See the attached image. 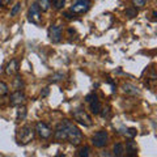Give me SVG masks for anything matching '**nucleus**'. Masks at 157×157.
I'll return each mask as SVG.
<instances>
[{"label": "nucleus", "mask_w": 157, "mask_h": 157, "mask_svg": "<svg viewBox=\"0 0 157 157\" xmlns=\"http://www.w3.org/2000/svg\"><path fill=\"white\" fill-rule=\"evenodd\" d=\"M48 93H50V89H48V88H43L41 90V97H47Z\"/></svg>", "instance_id": "a878e982"}, {"label": "nucleus", "mask_w": 157, "mask_h": 157, "mask_svg": "<svg viewBox=\"0 0 157 157\" xmlns=\"http://www.w3.org/2000/svg\"><path fill=\"white\" fill-rule=\"evenodd\" d=\"M12 2H13V0H0V6H2V7H7Z\"/></svg>", "instance_id": "bb28decb"}, {"label": "nucleus", "mask_w": 157, "mask_h": 157, "mask_svg": "<svg viewBox=\"0 0 157 157\" xmlns=\"http://www.w3.org/2000/svg\"><path fill=\"white\" fill-rule=\"evenodd\" d=\"M37 4H38V7L42 12H46L51 7V0H38Z\"/></svg>", "instance_id": "dca6fc26"}, {"label": "nucleus", "mask_w": 157, "mask_h": 157, "mask_svg": "<svg viewBox=\"0 0 157 157\" xmlns=\"http://www.w3.org/2000/svg\"><path fill=\"white\" fill-rule=\"evenodd\" d=\"M107 139H109V135L105 130H101V131H97L94 135L92 137V143L96 148H102L107 144Z\"/></svg>", "instance_id": "39448f33"}, {"label": "nucleus", "mask_w": 157, "mask_h": 157, "mask_svg": "<svg viewBox=\"0 0 157 157\" xmlns=\"http://www.w3.org/2000/svg\"><path fill=\"white\" fill-rule=\"evenodd\" d=\"M92 0H76L71 7V12L73 14H82L90 9Z\"/></svg>", "instance_id": "20e7f679"}, {"label": "nucleus", "mask_w": 157, "mask_h": 157, "mask_svg": "<svg viewBox=\"0 0 157 157\" xmlns=\"http://www.w3.org/2000/svg\"><path fill=\"white\" fill-rule=\"evenodd\" d=\"M126 149H127V152H130L131 156H135L136 152H137V145L134 140H128L126 143Z\"/></svg>", "instance_id": "2eb2a0df"}, {"label": "nucleus", "mask_w": 157, "mask_h": 157, "mask_svg": "<svg viewBox=\"0 0 157 157\" xmlns=\"http://www.w3.org/2000/svg\"><path fill=\"white\" fill-rule=\"evenodd\" d=\"M113 151H114V155L117 157H121V156L124 155V145L122 143H117L114 145V148H113Z\"/></svg>", "instance_id": "f3484780"}, {"label": "nucleus", "mask_w": 157, "mask_h": 157, "mask_svg": "<svg viewBox=\"0 0 157 157\" xmlns=\"http://www.w3.org/2000/svg\"><path fill=\"white\" fill-rule=\"evenodd\" d=\"M25 101H26V97L21 90H16L11 94V105H13V106L24 105Z\"/></svg>", "instance_id": "1a4fd4ad"}, {"label": "nucleus", "mask_w": 157, "mask_h": 157, "mask_svg": "<svg viewBox=\"0 0 157 157\" xmlns=\"http://www.w3.org/2000/svg\"><path fill=\"white\" fill-rule=\"evenodd\" d=\"M55 2H56V0H52V3H55Z\"/></svg>", "instance_id": "7c9ffc66"}, {"label": "nucleus", "mask_w": 157, "mask_h": 157, "mask_svg": "<svg viewBox=\"0 0 157 157\" xmlns=\"http://www.w3.org/2000/svg\"><path fill=\"white\" fill-rule=\"evenodd\" d=\"M28 115V109L24 105H20L18 106V109H17V114H16V121L17 122H21L24 121Z\"/></svg>", "instance_id": "4468645a"}, {"label": "nucleus", "mask_w": 157, "mask_h": 157, "mask_svg": "<svg viewBox=\"0 0 157 157\" xmlns=\"http://www.w3.org/2000/svg\"><path fill=\"white\" fill-rule=\"evenodd\" d=\"M17 72H18V60L17 59H12V60L7 64L6 73L8 76H13V75H16Z\"/></svg>", "instance_id": "9b49d317"}, {"label": "nucleus", "mask_w": 157, "mask_h": 157, "mask_svg": "<svg viewBox=\"0 0 157 157\" xmlns=\"http://www.w3.org/2000/svg\"><path fill=\"white\" fill-rule=\"evenodd\" d=\"M122 89H123V92L126 93V94H131V96H139L140 94L139 88L132 85V84H123Z\"/></svg>", "instance_id": "f8f14e48"}, {"label": "nucleus", "mask_w": 157, "mask_h": 157, "mask_svg": "<svg viewBox=\"0 0 157 157\" xmlns=\"http://www.w3.org/2000/svg\"><path fill=\"white\" fill-rule=\"evenodd\" d=\"M147 2H148V0H132V3H134L135 8H141V7H144L145 4H147Z\"/></svg>", "instance_id": "412c9836"}, {"label": "nucleus", "mask_w": 157, "mask_h": 157, "mask_svg": "<svg viewBox=\"0 0 157 157\" xmlns=\"http://www.w3.org/2000/svg\"><path fill=\"white\" fill-rule=\"evenodd\" d=\"M152 16H153V18H152V20H153V21H156V16H157V13H156V11H155L153 13H152Z\"/></svg>", "instance_id": "c756f323"}, {"label": "nucleus", "mask_w": 157, "mask_h": 157, "mask_svg": "<svg viewBox=\"0 0 157 157\" xmlns=\"http://www.w3.org/2000/svg\"><path fill=\"white\" fill-rule=\"evenodd\" d=\"M63 122H64V124L67 127V140L70 141L71 144H73V145H80L81 141H82V134H81V131L78 130L71 121L64 119Z\"/></svg>", "instance_id": "f257e3e1"}, {"label": "nucleus", "mask_w": 157, "mask_h": 157, "mask_svg": "<svg viewBox=\"0 0 157 157\" xmlns=\"http://www.w3.org/2000/svg\"><path fill=\"white\" fill-rule=\"evenodd\" d=\"M77 155L80 157H88L90 155V148H89V147H84V148H81L80 151H78Z\"/></svg>", "instance_id": "6ab92c4d"}, {"label": "nucleus", "mask_w": 157, "mask_h": 157, "mask_svg": "<svg viewBox=\"0 0 157 157\" xmlns=\"http://www.w3.org/2000/svg\"><path fill=\"white\" fill-rule=\"evenodd\" d=\"M126 14H127V16H128L130 18L135 17L136 14H137V11H136V8H128V9H126Z\"/></svg>", "instance_id": "4be33fe9"}, {"label": "nucleus", "mask_w": 157, "mask_h": 157, "mask_svg": "<svg viewBox=\"0 0 157 157\" xmlns=\"http://www.w3.org/2000/svg\"><path fill=\"white\" fill-rule=\"evenodd\" d=\"M8 92H9L8 85H7L4 81H0V97L8 94Z\"/></svg>", "instance_id": "a211bd4d"}, {"label": "nucleus", "mask_w": 157, "mask_h": 157, "mask_svg": "<svg viewBox=\"0 0 157 157\" xmlns=\"http://www.w3.org/2000/svg\"><path fill=\"white\" fill-rule=\"evenodd\" d=\"M34 134L36 130L32 126H24L21 128H18L16 132V140L18 145H26L34 139Z\"/></svg>", "instance_id": "f03ea898"}, {"label": "nucleus", "mask_w": 157, "mask_h": 157, "mask_svg": "<svg viewBox=\"0 0 157 157\" xmlns=\"http://www.w3.org/2000/svg\"><path fill=\"white\" fill-rule=\"evenodd\" d=\"M64 16H66L67 18H72V17H73V13H70V12H66V13H64Z\"/></svg>", "instance_id": "c85d7f7f"}, {"label": "nucleus", "mask_w": 157, "mask_h": 157, "mask_svg": "<svg viewBox=\"0 0 157 157\" xmlns=\"http://www.w3.org/2000/svg\"><path fill=\"white\" fill-rule=\"evenodd\" d=\"M36 132L39 135V137H42V139H48L52 134L51 128L46 123H43V122H38L36 124Z\"/></svg>", "instance_id": "0eeeda50"}, {"label": "nucleus", "mask_w": 157, "mask_h": 157, "mask_svg": "<svg viewBox=\"0 0 157 157\" xmlns=\"http://www.w3.org/2000/svg\"><path fill=\"white\" fill-rule=\"evenodd\" d=\"M48 38L50 41H52L54 43L60 42L62 39V28L58 25H51L50 29H48Z\"/></svg>", "instance_id": "6e6552de"}, {"label": "nucleus", "mask_w": 157, "mask_h": 157, "mask_svg": "<svg viewBox=\"0 0 157 157\" xmlns=\"http://www.w3.org/2000/svg\"><path fill=\"white\" fill-rule=\"evenodd\" d=\"M88 104L90 105V110L93 114H100L101 110H102V106H101V102L98 101V98H93V100L90 102H88Z\"/></svg>", "instance_id": "ddd939ff"}, {"label": "nucleus", "mask_w": 157, "mask_h": 157, "mask_svg": "<svg viewBox=\"0 0 157 157\" xmlns=\"http://www.w3.org/2000/svg\"><path fill=\"white\" fill-rule=\"evenodd\" d=\"M73 119H75L77 123H80V124L85 126V127H90L93 124V121H92L90 115L88 114L84 109H80V107L76 109V110H73Z\"/></svg>", "instance_id": "7ed1b4c3"}, {"label": "nucleus", "mask_w": 157, "mask_h": 157, "mask_svg": "<svg viewBox=\"0 0 157 157\" xmlns=\"http://www.w3.org/2000/svg\"><path fill=\"white\" fill-rule=\"evenodd\" d=\"M41 9H39L38 7V4L37 3H34L32 4V7L29 8V12H28V18H29V21L33 22V24H38L41 22Z\"/></svg>", "instance_id": "423d86ee"}, {"label": "nucleus", "mask_w": 157, "mask_h": 157, "mask_svg": "<svg viewBox=\"0 0 157 157\" xmlns=\"http://www.w3.org/2000/svg\"><path fill=\"white\" fill-rule=\"evenodd\" d=\"M54 6H55L56 9H62L63 6H64V0H56V2L54 3Z\"/></svg>", "instance_id": "393cba45"}, {"label": "nucleus", "mask_w": 157, "mask_h": 157, "mask_svg": "<svg viewBox=\"0 0 157 157\" xmlns=\"http://www.w3.org/2000/svg\"><path fill=\"white\" fill-rule=\"evenodd\" d=\"M20 9H21V3H16V4L13 6L12 11H11V16L14 17V16H16V14L20 12Z\"/></svg>", "instance_id": "aec40b11"}, {"label": "nucleus", "mask_w": 157, "mask_h": 157, "mask_svg": "<svg viewBox=\"0 0 157 157\" xmlns=\"http://www.w3.org/2000/svg\"><path fill=\"white\" fill-rule=\"evenodd\" d=\"M22 85H24V82H22V80H21V77L17 76L16 78H14V88H16V89H21Z\"/></svg>", "instance_id": "5701e85b"}, {"label": "nucleus", "mask_w": 157, "mask_h": 157, "mask_svg": "<svg viewBox=\"0 0 157 157\" xmlns=\"http://www.w3.org/2000/svg\"><path fill=\"white\" fill-rule=\"evenodd\" d=\"M60 78H63V75L62 73H58V75L51 76V81H58V80H60Z\"/></svg>", "instance_id": "cd10ccee"}, {"label": "nucleus", "mask_w": 157, "mask_h": 157, "mask_svg": "<svg viewBox=\"0 0 157 157\" xmlns=\"http://www.w3.org/2000/svg\"><path fill=\"white\" fill-rule=\"evenodd\" d=\"M124 134H126L127 136H130V137H134V136L136 135V130H135V128H127Z\"/></svg>", "instance_id": "b1692460"}, {"label": "nucleus", "mask_w": 157, "mask_h": 157, "mask_svg": "<svg viewBox=\"0 0 157 157\" xmlns=\"http://www.w3.org/2000/svg\"><path fill=\"white\" fill-rule=\"evenodd\" d=\"M54 136H55V139L58 141H64V140H67V127L64 124V122H62V123L58 124Z\"/></svg>", "instance_id": "9d476101"}]
</instances>
